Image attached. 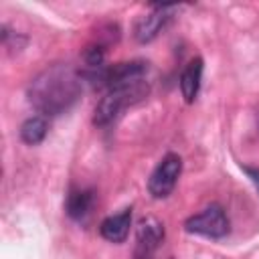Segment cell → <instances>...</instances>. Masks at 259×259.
Returning <instances> with one entry per match:
<instances>
[{"mask_svg":"<svg viewBox=\"0 0 259 259\" xmlns=\"http://www.w3.org/2000/svg\"><path fill=\"white\" fill-rule=\"evenodd\" d=\"M83 91V73L67 63L40 71L28 85V103L42 115H61L73 107Z\"/></svg>","mask_w":259,"mask_h":259,"instance_id":"obj_1","label":"cell"},{"mask_svg":"<svg viewBox=\"0 0 259 259\" xmlns=\"http://www.w3.org/2000/svg\"><path fill=\"white\" fill-rule=\"evenodd\" d=\"M148 91H150V87H148V83L144 79L132 81V83H125V85H119V87H113V89H107L105 95L95 105L93 123L97 127H107L109 123H113L121 115V111L125 107L142 101L148 95Z\"/></svg>","mask_w":259,"mask_h":259,"instance_id":"obj_2","label":"cell"},{"mask_svg":"<svg viewBox=\"0 0 259 259\" xmlns=\"http://www.w3.org/2000/svg\"><path fill=\"white\" fill-rule=\"evenodd\" d=\"M229 217L223 210V206L219 204H210L206 208H202L200 212L192 214L186 219L184 229L190 235H200L206 239H223L229 233Z\"/></svg>","mask_w":259,"mask_h":259,"instance_id":"obj_3","label":"cell"},{"mask_svg":"<svg viewBox=\"0 0 259 259\" xmlns=\"http://www.w3.org/2000/svg\"><path fill=\"white\" fill-rule=\"evenodd\" d=\"M180 172H182V158L178 154H174V152L166 154L158 162V166L154 168V172L148 178L150 194L154 198H166L174 190V186H176V182L180 178Z\"/></svg>","mask_w":259,"mask_h":259,"instance_id":"obj_4","label":"cell"},{"mask_svg":"<svg viewBox=\"0 0 259 259\" xmlns=\"http://www.w3.org/2000/svg\"><path fill=\"white\" fill-rule=\"evenodd\" d=\"M164 241V225L154 217H144L136 229V245L132 259H154Z\"/></svg>","mask_w":259,"mask_h":259,"instance_id":"obj_5","label":"cell"},{"mask_svg":"<svg viewBox=\"0 0 259 259\" xmlns=\"http://www.w3.org/2000/svg\"><path fill=\"white\" fill-rule=\"evenodd\" d=\"M150 8L152 10L148 14H142L134 24V36L142 45L152 42L168 26L172 12L176 10V6H170V4H154Z\"/></svg>","mask_w":259,"mask_h":259,"instance_id":"obj_6","label":"cell"},{"mask_svg":"<svg viewBox=\"0 0 259 259\" xmlns=\"http://www.w3.org/2000/svg\"><path fill=\"white\" fill-rule=\"evenodd\" d=\"M130 227H132V208H123L121 212L101 221L99 235L109 243H123L130 235Z\"/></svg>","mask_w":259,"mask_h":259,"instance_id":"obj_7","label":"cell"},{"mask_svg":"<svg viewBox=\"0 0 259 259\" xmlns=\"http://www.w3.org/2000/svg\"><path fill=\"white\" fill-rule=\"evenodd\" d=\"M202 59L194 57L192 61H188V65L182 69L180 73V91L186 103H194L198 89H200V81H202Z\"/></svg>","mask_w":259,"mask_h":259,"instance_id":"obj_8","label":"cell"},{"mask_svg":"<svg viewBox=\"0 0 259 259\" xmlns=\"http://www.w3.org/2000/svg\"><path fill=\"white\" fill-rule=\"evenodd\" d=\"M91 206H93V190H89V188L71 190L67 196V202H65V210L73 221L85 219L89 214Z\"/></svg>","mask_w":259,"mask_h":259,"instance_id":"obj_9","label":"cell"},{"mask_svg":"<svg viewBox=\"0 0 259 259\" xmlns=\"http://www.w3.org/2000/svg\"><path fill=\"white\" fill-rule=\"evenodd\" d=\"M49 132V123L45 115H32L28 119L22 121L20 125V140L28 146H36L47 138Z\"/></svg>","mask_w":259,"mask_h":259,"instance_id":"obj_10","label":"cell"},{"mask_svg":"<svg viewBox=\"0 0 259 259\" xmlns=\"http://www.w3.org/2000/svg\"><path fill=\"white\" fill-rule=\"evenodd\" d=\"M243 172H247V176L253 180V184L259 190V168H251V166H243Z\"/></svg>","mask_w":259,"mask_h":259,"instance_id":"obj_11","label":"cell"}]
</instances>
